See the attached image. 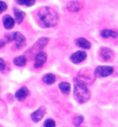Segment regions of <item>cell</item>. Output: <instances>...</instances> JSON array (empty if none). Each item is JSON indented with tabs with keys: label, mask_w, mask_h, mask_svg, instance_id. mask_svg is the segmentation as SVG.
Masks as SVG:
<instances>
[{
	"label": "cell",
	"mask_w": 118,
	"mask_h": 127,
	"mask_svg": "<svg viewBox=\"0 0 118 127\" xmlns=\"http://www.w3.org/2000/svg\"><path fill=\"white\" fill-rule=\"evenodd\" d=\"M112 72H114V67H111V66H99L96 68L95 75L98 78H103L112 74Z\"/></svg>",
	"instance_id": "3957f363"
},
{
	"label": "cell",
	"mask_w": 118,
	"mask_h": 127,
	"mask_svg": "<svg viewBox=\"0 0 118 127\" xmlns=\"http://www.w3.org/2000/svg\"><path fill=\"white\" fill-rule=\"evenodd\" d=\"M6 8H7V4H6L5 1H0V13L5 12Z\"/></svg>",
	"instance_id": "7402d4cb"
},
{
	"label": "cell",
	"mask_w": 118,
	"mask_h": 127,
	"mask_svg": "<svg viewBox=\"0 0 118 127\" xmlns=\"http://www.w3.org/2000/svg\"><path fill=\"white\" fill-rule=\"evenodd\" d=\"M82 7L83 5L80 4V1H70L67 4V9L71 12H78Z\"/></svg>",
	"instance_id": "4fadbf2b"
},
{
	"label": "cell",
	"mask_w": 118,
	"mask_h": 127,
	"mask_svg": "<svg viewBox=\"0 0 118 127\" xmlns=\"http://www.w3.org/2000/svg\"><path fill=\"white\" fill-rule=\"evenodd\" d=\"M100 35L105 38V39H109V38H118V31L115 30H104V31L100 32Z\"/></svg>",
	"instance_id": "7c38bea8"
},
{
	"label": "cell",
	"mask_w": 118,
	"mask_h": 127,
	"mask_svg": "<svg viewBox=\"0 0 118 127\" xmlns=\"http://www.w3.org/2000/svg\"><path fill=\"white\" fill-rule=\"evenodd\" d=\"M5 69H6V63L4 59L0 58V71H5Z\"/></svg>",
	"instance_id": "603a6c76"
},
{
	"label": "cell",
	"mask_w": 118,
	"mask_h": 127,
	"mask_svg": "<svg viewBox=\"0 0 118 127\" xmlns=\"http://www.w3.org/2000/svg\"><path fill=\"white\" fill-rule=\"evenodd\" d=\"M14 15H15V21L19 24L23 23L24 20V17H25V14L21 12V11H18V9H14Z\"/></svg>",
	"instance_id": "ac0fdd59"
},
{
	"label": "cell",
	"mask_w": 118,
	"mask_h": 127,
	"mask_svg": "<svg viewBox=\"0 0 118 127\" xmlns=\"http://www.w3.org/2000/svg\"><path fill=\"white\" fill-rule=\"evenodd\" d=\"M5 44H6V41H5V40H0V47H2Z\"/></svg>",
	"instance_id": "cb8c5ba5"
},
{
	"label": "cell",
	"mask_w": 118,
	"mask_h": 127,
	"mask_svg": "<svg viewBox=\"0 0 118 127\" xmlns=\"http://www.w3.org/2000/svg\"><path fill=\"white\" fill-rule=\"evenodd\" d=\"M86 53L85 52H83V51H78V52H76V53H73L72 55H71V61H72L73 64H79L82 63V61H84V60L86 59Z\"/></svg>",
	"instance_id": "8992f818"
},
{
	"label": "cell",
	"mask_w": 118,
	"mask_h": 127,
	"mask_svg": "<svg viewBox=\"0 0 118 127\" xmlns=\"http://www.w3.org/2000/svg\"><path fill=\"white\" fill-rule=\"evenodd\" d=\"M30 94V92L26 87H21V88H19L17 93H15V98L19 100V101H23V100L26 99V96H28Z\"/></svg>",
	"instance_id": "8fae6325"
},
{
	"label": "cell",
	"mask_w": 118,
	"mask_h": 127,
	"mask_svg": "<svg viewBox=\"0 0 118 127\" xmlns=\"http://www.w3.org/2000/svg\"><path fill=\"white\" fill-rule=\"evenodd\" d=\"M45 107H41V108H39L38 111H36L34 113H32V120L34 121V123H38V121H40L41 119H43V117L45 115Z\"/></svg>",
	"instance_id": "30bf717a"
},
{
	"label": "cell",
	"mask_w": 118,
	"mask_h": 127,
	"mask_svg": "<svg viewBox=\"0 0 118 127\" xmlns=\"http://www.w3.org/2000/svg\"><path fill=\"white\" fill-rule=\"evenodd\" d=\"M13 41L15 42V47L17 48H21L23 46H25V36L21 33H19V32L13 33Z\"/></svg>",
	"instance_id": "ba28073f"
},
{
	"label": "cell",
	"mask_w": 118,
	"mask_h": 127,
	"mask_svg": "<svg viewBox=\"0 0 118 127\" xmlns=\"http://www.w3.org/2000/svg\"><path fill=\"white\" fill-rule=\"evenodd\" d=\"M47 42H49V39H47V38H41V39H39L38 42H36V44L31 47V50H30V54H33V52H34V51H39V50H41V48H44Z\"/></svg>",
	"instance_id": "52a82bcc"
},
{
	"label": "cell",
	"mask_w": 118,
	"mask_h": 127,
	"mask_svg": "<svg viewBox=\"0 0 118 127\" xmlns=\"http://www.w3.org/2000/svg\"><path fill=\"white\" fill-rule=\"evenodd\" d=\"M17 2L19 5H24V6H33L36 4V0H18Z\"/></svg>",
	"instance_id": "d6986e66"
},
{
	"label": "cell",
	"mask_w": 118,
	"mask_h": 127,
	"mask_svg": "<svg viewBox=\"0 0 118 127\" xmlns=\"http://www.w3.org/2000/svg\"><path fill=\"white\" fill-rule=\"evenodd\" d=\"M2 23L6 30H12L14 27V24H15V19H13L11 15H5L2 19Z\"/></svg>",
	"instance_id": "9c48e42d"
},
{
	"label": "cell",
	"mask_w": 118,
	"mask_h": 127,
	"mask_svg": "<svg viewBox=\"0 0 118 127\" xmlns=\"http://www.w3.org/2000/svg\"><path fill=\"white\" fill-rule=\"evenodd\" d=\"M44 127H56V123L55 120H52V119H47L44 124Z\"/></svg>",
	"instance_id": "44dd1931"
},
{
	"label": "cell",
	"mask_w": 118,
	"mask_h": 127,
	"mask_svg": "<svg viewBox=\"0 0 118 127\" xmlns=\"http://www.w3.org/2000/svg\"><path fill=\"white\" fill-rule=\"evenodd\" d=\"M74 98L80 104H84L90 99V91L87 88L86 84L79 79L74 80Z\"/></svg>",
	"instance_id": "7a4b0ae2"
},
{
	"label": "cell",
	"mask_w": 118,
	"mask_h": 127,
	"mask_svg": "<svg viewBox=\"0 0 118 127\" xmlns=\"http://www.w3.org/2000/svg\"><path fill=\"white\" fill-rule=\"evenodd\" d=\"M26 63H27V59H26L25 55H20V57H17L14 59V65H17L19 67H24L26 65Z\"/></svg>",
	"instance_id": "9a60e30c"
},
{
	"label": "cell",
	"mask_w": 118,
	"mask_h": 127,
	"mask_svg": "<svg viewBox=\"0 0 118 127\" xmlns=\"http://www.w3.org/2000/svg\"><path fill=\"white\" fill-rule=\"evenodd\" d=\"M83 121H84V118H83L82 115H78V117H76V118L73 119V123H74L76 126H80Z\"/></svg>",
	"instance_id": "ffe728a7"
},
{
	"label": "cell",
	"mask_w": 118,
	"mask_h": 127,
	"mask_svg": "<svg viewBox=\"0 0 118 127\" xmlns=\"http://www.w3.org/2000/svg\"><path fill=\"white\" fill-rule=\"evenodd\" d=\"M76 44H77V46H79L80 48H84V50H89V48H91L90 41L86 40V39H84V38H79V39H77V40H76Z\"/></svg>",
	"instance_id": "5bb4252c"
},
{
	"label": "cell",
	"mask_w": 118,
	"mask_h": 127,
	"mask_svg": "<svg viewBox=\"0 0 118 127\" xmlns=\"http://www.w3.org/2000/svg\"><path fill=\"white\" fill-rule=\"evenodd\" d=\"M100 57H102V59L105 60V61H111V60H114V52L110 50V48H108V47H103L102 50H100L99 52Z\"/></svg>",
	"instance_id": "277c9868"
},
{
	"label": "cell",
	"mask_w": 118,
	"mask_h": 127,
	"mask_svg": "<svg viewBox=\"0 0 118 127\" xmlns=\"http://www.w3.org/2000/svg\"><path fill=\"white\" fill-rule=\"evenodd\" d=\"M47 60V54L45 52H39L36 55V63H34V67L36 68H40Z\"/></svg>",
	"instance_id": "5b68a950"
},
{
	"label": "cell",
	"mask_w": 118,
	"mask_h": 127,
	"mask_svg": "<svg viewBox=\"0 0 118 127\" xmlns=\"http://www.w3.org/2000/svg\"><path fill=\"white\" fill-rule=\"evenodd\" d=\"M59 90L63 92L64 94H68L71 91V85L68 82H60L59 84Z\"/></svg>",
	"instance_id": "2e32d148"
},
{
	"label": "cell",
	"mask_w": 118,
	"mask_h": 127,
	"mask_svg": "<svg viewBox=\"0 0 118 127\" xmlns=\"http://www.w3.org/2000/svg\"><path fill=\"white\" fill-rule=\"evenodd\" d=\"M56 75L55 74H51V73H49V74H46V75H44V78H43V80H44V82L45 84H47V85H51V84H53V82H56Z\"/></svg>",
	"instance_id": "e0dca14e"
},
{
	"label": "cell",
	"mask_w": 118,
	"mask_h": 127,
	"mask_svg": "<svg viewBox=\"0 0 118 127\" xmlns=\"http://www.w3.org/2000/svg\"><path fill=\"white\" fill-rule=\"evenodd\" d=\"M59 15L51 7H41L38 11V23L43 27H53L58 24Z\"/></svg>",
	"instance_id": "6da1fadb"
}]
</instances>
